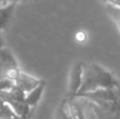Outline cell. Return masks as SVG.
<instances>
[{"label":"cell","mask_w":120,"mask_h":119,"mask_svg":"<svg viewBox=\"0 0 120 119\" xmlns=\"http://www.w3.org/2000/svg\"><path fill=\"white\" fill-rule=\"evenodd\" d=\"M116 81L117 79L114 74L101 65L97 63H83L82 83L77 96L83 93L93 92L97 89H110Z\"/></svg>","instance_id":"1"},{"label":"cell","mask_w":120,"mask_h":119,"mask_svg":"<svg viewBox=\"0 0 120 119\" xmlns=\"http://www.w3.org/2000/svg\"><path fill=\"white\" fill-rule=\"evenodd\" d=\"M20 67L14 54L4 46L0 50V80L8 79L14 82L20 73Z\"/></svg>","instance_id":"2"},{"label":"cell","mask_w":120,"mask_h":119,"mask_svg":"<svg viewBox=\"0 0 120 119\" xmlns=\"http://www.w3.org/2000/svg\"><path fill=\"white\" fill-rule=\"evenodd\" d=\"M83 62L80 60L76 61L71 67L68 80V99H75L80 90L82 83Z\"/></svg>","instance_id":"3"},{"label":"cell","mask_w":120,"mask_h":119,"mask_svg":"<svg viewBox=\"0 0 120 119\" xmlns=\"http://www.w3.org/2000/svg\"><path fill=\"white\" fill-rule=\"evenodd\" d=\"M0 99H1L5 104H8L19 118L30 119L31 112H32V108H30L24 101L12 99L10 96H8V91H4V92L0 93Z\"/></svg>","instance_id":"4"},{"label":"cell","mask_w":120,"mask_h":119,"mask_svg":"<svg viewBox=\"0 0 120 119\" xmlns=\"http://www.w3.org/2000/svg\"><path fill=\"white\" fill-rule=\"evenodd\" d=\"M60 108L71 119H86L85 111L78 99H62Z\"/></svg>","instance_id":"5"},{"label":"cell","mask_w":120,"mask_h":119,"mask_svg":"<svg viewBox=\"0 0 120 119\" xmlns=\"http://www.w3.org/2000/svg\"><path fill=\"white\" fill-rule=\"evenodd\" d=\"M40 81H41V79H38V78L33 77V76L20 71L19 75L17 76V78L14 81V86H16L21 91H23L25 94H27L34 88H36L40 83Z\"/></svg>","instance_id":"6"},{"label":"cell","mask_w":120,"mask_h":119,"mask_svg":"<svg viewBox=\"0 0 120 119\" xmlns=\"http://www.w3.org/2000/svg\"><path fill=\"white\" fill-rule=\"evenodd\" d=\"M46 88V80L41 79L40 83L38 84L36 88H34L31 92H29L26 95H25L24 98V102L29 105L30 108L34 109L36 105L38 104L40 100L42 98V95H43V92Z\"/></svg>","instance_id":"7"},{"label":"cell","mask_w":120,"mask_h":119,"mask_svg":"<svg viewBox=\"0 0 120 119\" xmlns=\"http://www.w3.org/2000/svg\"><path fill=\"white\" fill-rule=\"evenodd\" d=\"M17 3H8L6 5L0 7V32L6 29L8 25L11 18L13 16V13L15 11Z\"/></svg>","instance_id":"8"},{"label":"cell","mask_w":120,"mask_h":119,"mask_svg":"<svg viewBox=\"0 0 120 119\" xmlns=\"http://www.w3.org/2000/svg\"><path fill=\"white\" fill-rule=\"evenodd\" d=\"M111 92V101L120 110V82L117 80L112 88L109 89Z\"/></svg>","instance_id":"9"},{"label":"cell","mask_w":120,"mask_h":119,"mask_svg":"<svg viewBox=\"0 0 120 119\" xmlns=\"http://www.w3.org/2000/svg\"><path fill=\"white\" fill-rule=\"evenodd\" d=\"M14 86V82L8 79H1L0 80V93L4 91H8Z\"/></svg>","instance_id":"10"},{"label":"cell","mask_w":120,"mask_h":119,"mask_svg":"<svg viewBox=\"0 0 120 119\" xmlns=\"http://www.w3.org/2000/svg\"><path fill=\"white\" fill-rule=\"evenodd\" d=\"M87 38V34L84 31H78L75 35V39L77 42H84Z\"/></svg>","instance_id":"11"},{"label":"cell","mask_w":120,"mask_h":119,"mask_svg":"<svg viewBox=\"0 0 120 119\" xmlns=\"http://www.w3.org/2000/svg\"><path fill=\"white\" fill-rule=\"evenodd\" d=\"M55 119H71V118L68 117L63 111H62V109L59 105V108L57 109L56 113H55Z\"/></svg>","instance_id":"12"},{"label":"cell","mask_w":120,"mask_h":119,"mask_svg":"<svg viewBox=\"0 0 120 119\" xmlns=\"http://www.w3.org/2000/svg\"><path fill=\"white\" fill-rule=\"evenodd\" d=\"M3 48H4V41H3V39H2L1 34H0V50Z\"/></svg>","instance_id":"13"},{"label":"cell","mask_w":120,"mask_h":119,"mask_svg":"<svg viewBox=\"0 0 120 119\" xmlns=\"http://www.w3.org/2000/svg\"><path fill=\"white\" fill-rule=\"evenodd\" d=\"M84 111H85V115H86V119H94V118H93V116H92L91 114H90L89 112L86 111V110H84Z\"/></svg>","instance_id":"14"},{"label":"cell","mask_w":120,"mask_h":119,"mask_svg":"<svg viewBox=\"0 0 120 119\" xmlns=\"http://www.w3.org/2000/svg\"><path fill=\"white\" fill-rule=\"evenodd\" d=\"M115 23H116V26H117V29L119 30V32H120V21H114Z\"/></svg>","instance_id":"15"},{"label":"cell","mask_w":120,"mask_h":119,"mask_svg":"<svg viewBox=\"0 0 120 119\" xmlns=\"http://www.w3.org/2000/svg\"><path fill=\"white\" fill-rule=\"evenodd\" d=\"M4 104H5V103H4V102H3V101H2V100H1V99H0V110H1V109H2V108H3V105H4Z\"/></svg>","instance_id":"16"},{"label":"cell","mask_w":120,"mask_h":119,"mask_svg":"<svg viewBox=\"0 0 120 119\" xmlns=\"http://www.w3.org/2000/svg\"><path fill=\"white\" fill-rule=\"evenodd\" d=\"M117 119H120V110H119V112H118V116H117Z\"/></svg>","instance_id":"17"},{"label":"cell","mask_w":120,"mask_h":119,"mask_svg":"<svg viewBox=\"0 0 120 119\" xmlns=\"http://www.w3.org/2000/svg\"><path fill=\"white\" fill-rule=\"evenodd\" d=\"M1 1H3V0H0V2H1Z\"/></svg>","instance_id":"18"}]
</instances>
